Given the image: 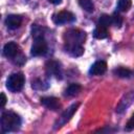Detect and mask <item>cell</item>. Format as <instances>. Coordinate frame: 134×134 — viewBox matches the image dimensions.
<instances>
[{"label":"cell","instance_id":"cell-1","mask_svg":"<svg viewBox=\"0 0 134 134\" xmlns=\"http://www.w3.org/2000/svg\"><path fill=\"white\" fill-rule=\"evenodd\" d=\"M20 126H21V118L19 117L18 114H16L12 111H6V112L2 113L1 128L4 132L16 131L20 128Z\"/></svg>","mask_w":134,"mask_h":134},{"label":"cell","instance_id":"cell-2","mask_svg":"<svg viewBox=\"0 0 134 134\" xmlns=\"http://www.w3.org/2000/svg\"><path fill=\"white\" fill-rule=\"evenodd\" d=\"M25 83V77L22 72H16L8 76L6 81V87L12 92H18L20 91Z\"/></svg>","mask_w":134,"mask_h":134},{"label":"cell","instance_id":"cell-3","mask_svg":"<svg viewBox=\"0 0 134 134\" xmlns=\"http://www.w3.org/2000/svg\"><path fill=\"white\" fill-rule=\"evenodd\" d=\"M85 40V32L77 29H70L65 32V41L67 43V48H71L76 45H82Z\"/></svg>","mask_w":134,"mask_h":134},{"label":"cell","instance_id":"cell-4","mask_svg":"<svg viewBox=\"0 0 134 134\" xmlns=\"http://www.w3.org/2000/svg\"><path fill=\"white\" fill-rule=\"evenodd\" d=\"M80 106V103H75V104H72L70 107H68L62 114L61 116L57 119V121L54 122V129H58V128H61L62 126H64L66 122H68L71 117L73 116V114L75 113V111L77 110Z\"/></svg>","mask_w":134,"mask_h":134},{"label":"cell","instance_id":"cell-5","mask_svg":"<svg viewBox=\"0 0 134 134\" xmlns=\"http://www.w3.org/2000/svg\"><path fill=\"white\" fill-rule=\"evenodd\" d=\"M47 51V43L43 39V37H37L35 38V42L31 46L30 53L34 57H40L45 54Z\"/></svg>","mask_w":134,"mask_h":134},{"label":"cell","instance_id":"cell-6","mask_svg":"<svg viewBox=\"0 0 134 134\" xmlns=\"http://www.w3.org/2000/svg\"><path fill=\"white\" fill-rule=\"evenodd\" d=\"M53 22L58 25H62V24H66V23H71L75 20V17L72 13L67 12V10H62L58 14H55L53 16Z\"/></svg>","mask_w":134,"mask_h":134},{"label":"cell","instance_id":"cell-7","mask_svg":"<svg viewBox=\"0 0 134 134\" xmlns=\"http://www.w3.org/2000/svg\"><path fill=\"white\" fill-rule=\"evenodd\" d=\"M41 104L43 106H45L46 108L50 109V110H58L60 107H61V104H60V100L57 98V97H53V96H46V97H42L41 98Z\"/></svg>","mask_w":134,"mask_h":134},{"label":"cell","instance_id":"cell-8","mask_svg":"<svg viewBox=\"0 0 134 134\" xmlns=\"http://www.w3.org/2000/svg\"><path fill=\"white\" fill-rule=\"evenodd\" d=\"M19 52V46L15 42H8L4 45L3 53L6 58H15Z\"/></svg>","mask_w":134,"mask_h":134},{"label":"cell","instance_id":"cell-9","mask_svg":"<svg viewBox=\"0 0 134 134\" xmlns=\"http://www.w3.org/2000/svg\"><path fill=\"white\" fill-rule=\"evenodd\" d=\"M107 70V64L104 61H97L95 62L89 69V73L93 75H100L105 73Z\"/></svg>","mask_w":134,"mask_h":134},{"label":"cell","instance_id":"cell-10","mask_svg":"<svg viewBox=\"0 0 134 134\" xmlns=\"http://www.w3.org/2000/svg\"><path fill=\"white\" fill-rule=\"evenodd\" d=\"M46 72L49 75H55L57 77H61L62 70L60 67V64L54 61H50L46 64Z\"/></svg>","mask_w":134,"mask_h":134},{"label":"cell","instance_id":"cell-11","mask_svg":"<svg viewBox=\"0 0 134 134\" xmlns=\"http://www.w3.org/2000/svg\"><path fill=\"white\" fill-rule=\"evenodd\" d=\"M22 23V18L19 15H8L5 19V24L9 29L18 28Z\"/></svg>","mask_w":134,"mask_h":134},{"label":"cell","instance_id":"cell-12","mask_svg":"<svg viewBox=\"0 0 134 134\" xmlns=\"http://www.w3.org/2000/svg\"><path fill=\"white\" fill-rule=\"evenodd\" d=\"M93 36L96 39H105L108 36V30L107 27L102 26V25H97L93 31Z\"/></svg>","mask_w":134,"mask_h":134},{"label":"cell","instance_id":"cell-13","mask_svg":"<svg viewBox=\"0 0 134 134\" xmlns=\"http://www.w3.org/2000/svg\"><path fill=\"white\" fill-rule=\"evenodd\" d=\"M81 91V86L79 84H70L67 89L65 90V95L67 96H74Z\"/></svg>","mask_w":134,"mask_h":134},{"label":"cell","instance_id":"cell-14","mask_svg":"<svg viewBox=\"0 0 134 134\" xmlns=\"http://www.w3.org/2000/svg\"><path fill=\"white\" fill-rule=\"evenodd\" d=\"M79 4L81 5V7L83 9H85L86 12H89V13L93 12V9H94L92 0H79Z\"/></svg>","mask_w":134,"mask_h":134},{"label":"cell","instance_id":"cell-15","mask_svg":"<svg viewBox=\"0 0 134 134\" xmlns=\"http://www.w3.org/2000/svg\"><path fill=\"white\" fill-rule=\"evenodd\" d=\"M132 5L131 0H119L117 3V8L119 12H127Z\"/></svg>","mask_w":134,"mask_h":134},{"label":"cell","instance_id":"cell-16","mask_svg":"<svg viewBox=\"0 0 134 134\" xmlns=\"http://www.w3.org/2000/svg\"><path fill=\"white\" fill-rule=\"evenodd\" d=\"M114 74L119 77H129L131 75V71L124 67H118L114 70Z\"/></svg>","mask_w":134,"mask_h":134},{"label":"cell","instance_id":"cell-17","mask_svg":"<svg viewBox=\"0 0 134 134\" xmlns=\"http://www.w3.org/2000/svg\"><path fill=\"white\" fill-rule=\"evenodd\" d=\"M110 24H112V20H111V16L108 15H102L99 20H98V25L108 27Z\"/></svg>","mask_w":134,"mask_h":134},{"label":"cell","instance_id":"cell-18","mask_svg":"<svg viewBox=\"0 0 134 134\" xmlns=\"http://www.w3.org/2000/svg\"><path fill=\"white\" fill-rule=\"evenodd\" d=\"M68 51H69L72 55H74V57H80V55L83 54V52H84V48H83L82 45H76V46H73V47L69 48Z\"/></svg>","mask_w":134,"mask_h":134},{"label":"cell","instance_id":"cell-19","mask_svg":"<svg viewBox=\"0 0 134 134\" xmlns=\"http://www.w3.org/2000/svg\"><path fill=\"white\" fill-rule=\"evenodd\" d=\"M111 20H112V24H114L115 26H120L121 25V23H122V18H121V16L120 15H118V14H113L112 16H111Z\"/></svg>","mask_w":134,"mask_h":134},{"label":"cell","instance_id":"cell-20","mask_svg":"<svg viewBox=\"0 0 134 134\" xmlns=\"http://www.w3.org/2000/svg\"><path fill=\"white\" fill-rule=\"evenodd\" d=\"M134 129V113L132 114V116L130 117V119L128 120L127 125H126V130L127 131H131Z\"/></svg>","mask_w":134,"mask_h":134},{"label":"cell","instance_id":"cell-21","mask_svg":"<svg viewBox=\"0 0 134 134\" xmlns=\"http://www.w3.org/2000/svg\"><path fill=\"white\" fill-rule=\"evenodd\" d=\"M5 104H6V96H5V94L2 92V93H1V108H3V107L5 106Z\"/></svg>","mask_w":134,"mask_h":134},{"label":"cell","instance_id":"cell-22","mask_svg":"<svg viewBox=\"0 0 134 134\" xmlns=\"http://www.w3.org/2000/svg\"><path fill=\"white\" fill-rule=\"evenodd\" d=\"M48 1L51 2L52 4H59V3H61L62 0H48Z\"/></svg>","mask_w":134,"mask_h":134}]
</instances>
